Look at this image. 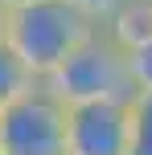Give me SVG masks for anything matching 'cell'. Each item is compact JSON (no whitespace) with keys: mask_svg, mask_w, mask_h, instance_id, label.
<instances>
[{"mask_svg":"<svg viewBox=\"0 0 152 155\" xmlns=\"http://www.w3.org/2000/svg\"><path fill=\"white\" fill-rule=\"evenodd\" d=\"M95 29L99 25L87 12H78L70 0H33V4H21L8 12L4 41L25 61V70L37 82H45Z\"/></svg>","mask_w":152,"mask_h":155,"instance_id":"1","label":"cell"},{"mask_svg":"<svg viewBox=\"0 0 152 155\" xmlns=\"http://www.w3.org/2000/svg\"><path fill=\"white\" fill-rule=\"evenodd\" d=\"M45 86L66 102H111V98H132V70H128V49L99 25L54 74L45 78Z\"/></svg>","mask_w":152,"mask_h":155,"instance_id":"2","label":"cell"},{"mask_svg":"<svg viewBox=\"0 0 152 155\" xmlns=\"http://www.w3.org/2000/svg\"><path fill=\"white\" fill-rule=\"evenodd\" d=\"M0 155H66V102L45 82L0 110Z\"/></svg>","mask_w":152,"mask_h":155,"instance_id":"3","label":"cell"},{"mask_svg":"<svg viewBox=\"0 0 152 155\" xmlns=\"http://www.w3.org/2000/svg\"><path fill=\"white\" fill-rule=\"evenodd\" d=\"M132 98L66 106V155H128Z\"/></svg>","mask_w":152,"mask_h":155,"instance_id":"4","label":"cell"},{"mask_svg":"<svg viewBox=\"0 0 152 155\" xmlns=\"http://www.w3.org/2000/svg\"><path fill=\"white\" fill-rule=\"evenodd\" d=\"M103 29L111 33L123 49L148 41L152 37V0H123V4L103 21Z\"/></svg>","mask_w":152,"mask_h":155,"instance_id":"5","label":"cell"},{"mask_svg":"<svg viewBox=\"0 0 152 155\" xmlns=\"http://www.w3.org/2000/svg\"><path fill=\"white\" fill-rule=\"evenodd\" d=\"M33 86H37V78L25 70V61L12 53L8 41H0V110H4L8 102H16L25 90H33Z\"/></svg>","mask_w":152,"mask_h":155,"instance_id":"6","label":"cell"},{"mask_svg":"<svg viewBox=\"0 0 152 155\" xmlns=\"http://www.w3.org/2000/svg\"><path fill=\"white\" fill-rule=\"evenodd\" d=\"M132 143L128 155H152V90L132 94Z\"/></svg>","mask_w":152,"mask_h":155,"instance_id":"7","label":"cell"},{"mask_svg":"<svg viewBox=\"0 0 152 155\" xmlns=\"http://www.w3.org/2000/svg\"><path fill=\"white\" fill-rule=\"evenodd\" d=\"M128 70H132V86L136 90H152V37L128 49Z\"/></svg>","mask_w":152,"mask_h":155,"instance_id":"8","label":"cell"},{"mask_svg":"<svg viewBox=\"0 0 152 155\" xmlns=\"http://www.w3.org/2000/svg\"><path fill=\"white\" fill-rule=\"evenodd\" d=\"M70 4L78 8V12H87V16H90V21H95V25H103L107 16H111L115 8L123 4V0H70Z\"/></svg>","mask_w":152,"mask_h":155,"instance_id":"9","label":"cell"},{"mask_svg":"<svg viewBox=\"0 0 152 155\" xmlns=\"http://www.w3.org/2000/svg\"><path fill=\"white\" fill-rule=\"evenodd\" d=\"M8 12H12V8L0 0V41H4V29H8Z\"/></svg>","mask_w":152,"mask_h":155,"instance_id":"10","label":"cell"},{"mask_svg":"<svg viewBox=\"0 0 152 155\" xmlns=\"http://www.w3.org/2000/svg\"><path fill=\"white\" fill-rule=\"evenodd\" d=\"M8 8H21V4H33V0H4Z\"/></svg>","mask_w":152,"mask_h":155,"instance_id":"11","label":"cell"}]
</instances>
